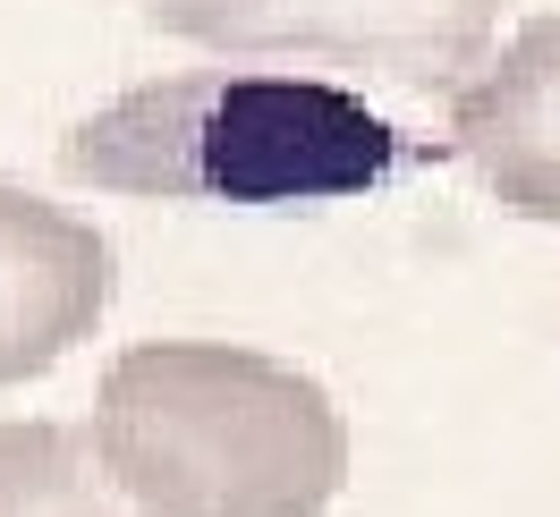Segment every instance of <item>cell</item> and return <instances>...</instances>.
<instances>
[{"instance_id": "4", "label": "cell", "mask_w": 560, "mask_h": 517, "mask_svg": "<svg viewBox=\"0 0 560 517\" xmlns=\"http://www.w3.org/2000/svg\"><path fill=\"white\" fill-rule=\"evenodd\" d=\"M110 306V238L69 204L0 178V381H35Z\"/></svg>"}, {"instance_id": "6", "label": "cell", "mask_w": 560, "mask_h": 517, "mask_svg": "<svg viewBox=\"0 0 560 517\" xmlns=\"http://www.w3.org/2000/svg\"><path fill=\"white\" fill-rule=\"evenodd\" d=\"M0 517H144V509L110 483L94 433L26 415V424H0Z\"/></svg>"}, {"instance_id": "5", "label": "cell", "mask_w": 560, "mask_h": 517, "mask_svg": "<svg viewBox=\"0 0 560 517\" xmlns=\"http://www.w3.org/2000/svg\"><path fill=\"white\" fill-rule=\"evenodd\" d=\"M451 153L501 212L560 230V17H535L451 94Z\"/></svg>"}, {"instance_id": "7", "label": "cell", "mask_w": 560, "mask_h": 517, "mask_svg": "<svg viewBox=\"0 0 560 517\" xmlns=\"http://www.w3.org/2000/svg\"><path fill=\"white\" fill-rule=\"evenodd\" d=\"M144 9H171V0H144Z\"/></svg>"}, {"instance_id": "3", "label": "cell", "mask_w": 560, "mask_h": 517, "mask_svg": "<svg viewBox=\"0 0 560 517\" xmlns=\"http://www.w3.org/2000/svg\"><path fill=\"white\" fill-rule=\"evenodd\" d=\"M510 0H171L153 26L205 43L246 69H349L399 94H458L485 69V43Z\"/></svg>"}, {"instance_id": "2", "label": "cell", "mask_w": 560, "mask_h": 517, "mask_svg": "<svg viewBox=\"0 0 560 517\" xmlns=\"http://www.w3.org/2000/svg\"><path fill=\"white\" fill-rule=\"evenodd\" d=\"M424 162L340 77L178 69L144 77L60 137V178L153 204H331Z\"/></svg>"}, {"instance_id": "1", "label": "cell", "mask_w": 560, "mask_h": 517, "mask_svg": "<svg viewBox=\"0 0 560 517\" xmlns=\"http://www.w3.org/2000/svg\"><path fill=\"white\" fill-rule=\"evenodd\" d=\"M85 433L144 517H323L349 483L331 390L238 340L119 348Z\"/></svg>"}]
</instances>
